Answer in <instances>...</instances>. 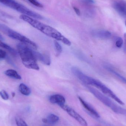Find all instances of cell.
Returning <instances> with one entry per match:
<instances>
[{"instance_id":"cell-1","label":"cell","mask_w":126,"mask_h":126,"mask_svg":"<svg viewBox=\"0 0 126 126\" xmlns=\"http://www.w3.org/2000/svg\"><path fill=\"white\" fill-rule=\"evenodd\" d=\"M20 18L48 37L61 41L67 46H70L71 45V42L67 38L53 27L41 23L35 18L25 15H21Z\"/></svg>"},{"instance_id":"cell-2","label":"cell","mask_w":126,"mask_h":126,"mask_svg":"<svg viewBox=\"0 0 126 126\" xmlns=\"http://www.w3.org/2000/svg\"><path fill=\"white\" fill-rule=\"evenodd\" d=\"M17 48L22 63L26 67L35 70L40 69L32 49L22 43L18 44Z\"/></svg>"},{"instance_id":"cell-3","label":"cell","mask_w":126,"mask_h":126,"mask_svg":"<svg viewBox=\"0 0 126 126\" xmlns=\"http://www.w3.org/2000/svg\"><path fill=\"white\" fill-rule=\"evenodd\" d=\"M89 91L103 104L110 108L117 114L126 116V109L117 105L109 97L97 90L89 86H86Z\"/></svg>"},{"instance_id":"cell-4","label":"cell","mask_w":126,"mask_h":126,"mask_svg":"<svg viewBox=\"0 0 126 126\" xmlns=\"http://www.w3.org/2000/svg\"><path fill=\"white\" fill-rule=\"evenodd\" d=\"M0 31L11 38L18 40L34 49H36L37 46L35 43L20 33L13 30L5 24L0 23Z\"/></svg>"},{"instance_id":"cell-5","label":"cell","mask_w":126,"mask_h":126,"mask_svg":"<svg viewBox=\"0 0 126 126\" xmlns=\"http://www.w3.org/2000/svg\"><path fill=\"white\" fill-rule=\"evenodd\" d=\"M60 107L65 111L69 115L78 122L80 125L82 126H88V124L86 120L73 109L65 104L61 105Z\"/></svg>"},{"instance_id":"cell-6","label":"cell","mask_w":126,"mask_h":126,"mask_svg":"<svg viewBox=\"0 0 126 126\" xmlns=\"http://www.w3.org/2000/svg\"><path fill=\"white\" fill-rule=\"evenodd\" d=\"M114 9L121 16L126 18V1L124 0H115L112 3Z\"/></svg>"},{"instance_id":"cell-7","label":"cell","mask_w":126,"mask_h":126,"mask_svg":"<svg viewBox=\"0 0 126 126\" xmlns=\"http://www.w3.org/2000/svg\"><path fill=\"white\" fill-rule=\"evenodd\" d=\"M0 3L18 12L23 6V4L17 2L15 0H0Z\"/></svg>"},{"instance_id":"cell-8","label":"cell","mask_w":126,"mask_h":126,"mask_svg":"<svg viewBox=\"0 0 126 126\" xmlns=\"http://www.w3.org/2000/svg\"><path fill=\"white\" fill-rule=\"evenodd\" d=\"M33 52L35 57L37 60L40 61L47 66L51 64V58L49 55L46 54H42L34 51H33Z\"/></svg>"},{"instance_id":"cell-9","label":"cell","mask_w":126,"mask_h":126,"mask_svg":"<svg viewBox=\"0 0 126 126\" xmlns=\"http://www.w3.org/2000/svg\"><path fill=\"white\" fill-rule=\"evenodd\" d=\"M79 99L83 106L90 114H92L94 117L97 118H99L100 117V115L98 114V112L91 105L87 103L80 97H79Z\"/></svg>"},{"instance_id":"cell-10","label":"cell","mask_w":126,"mask_h":126,"mask_svg":"<svg viewBox=\"0 0 126 126\" xmlns=\"http://www.w3.org/2000/svg\"><path fill=\"white\" fill-rule=\"evenodd\" d=\"M92 34L94 37L103 40H106L111 37V34L109 31L105 30H96L93 32Z\"/></svg>"},{"instance_id":"cell-11","label":"cell","mask_w":126,"mask_h":126,"mask_svg":"<svg viewBox=\"0 0 126 126\" xmlns=\"http://www.w3.org/2000/svg\"><path fill=\"white\" fill-rule=\"evenodd\" d=\"M49 101L51 103L57 104L59 106L65 104L66 101L64 97L60 94L52 95L49 98Z\"/></svg>"},{"instance_id":"cell-12","label":"cell","mask_w":126,"mask_h":126,"mask_svg":"<svg viewBox=\"0 0 126 126\" xmlns=\"http://www.w3.org/2000/svg\"><path fill=\"white\" fill-rule=\"evenodd\" d=\"M104 67L108 71H109L112 74H113L115 76H116L121 81L125 83L126 84V78L121 75L117 72H116L112 67H110V66H109V64H104Z\"/></svg>"},{"instance_id":"cell-13","label":"cell","mask_w":126,"mask_h":126,"mask_svg":"<svg viewBox=\"0 0 126 126\" xmlns=\"http://www.w3.org/2000/svg\"><path fill=\"white\" fill-rule=\"evenodd\" d=\"M15 20L14 17L11 15L0 9V20L5 22H8Z\"/></svg>"},{"instance_id":"cell-14","label":"cell","mask_w":126,"mask_h":126,"mask_svg":"<svg viewBox=\"0 0 126 126\" xmlns=\"http://www.w3.org/2000/svg\"><path fill=\"white\" fill-rule=\"evenodd\" d=\"M4 74L8 77H10L15 79L20 80L21 79V77L18 74L17 71L15 70L8 69L4 72Z\"/></svg>"},{"instance_id":"cell-15","label":"cell","mask_w":126,"mask_h":126,"mask_svg":"<svg viewBox=\"0 0 126 126\" xmlns=\"http://www.w3.org/2000/svg\"><path fill=\"white\" fill-rule=\"evenodd\" d=\"M19 89L21 93L24 95L28 96L31 94V90L24 84L21 83L20 84Z\"/></svg>"},{"instance_id":"cell-16","label":"cell","mask_w":126,"mask_h":126,"mask_svg":"<svg viewBox=\"0 0 126 126\" xmlns=\"http://www.w3.org/2000/svg\"><path fill=\"white\" fill-rule=\"evenodd\" d=\"M0 47L6 49L13 56H15V57L17 56V52L14 49L12 48L9 45H7V44L2 42L0 40Z\"/></svg>"},{"instance_id":"cell-17","label":"cell","mask_w":126,"mask_h":126,"mask_svg":"<svg viewBox=\"0 0 126 126\" xmlns=\"http://www.w3.org/2000/svg\"><path fill=\"white\" fill-rule=\"evenodd\" d=\"M47 119L48 121V123L51 124H55L59 120V117L54 114H51L49 115Z\"/></svg>"},{"instance_id":"cell-18","label":"cell","mask_w":126,"mask_h":126,"mask_svg":"<svg viewBox=\"0 0 126 126\" xmlns=\"http://www.w3.org/2000/svg\"><path fill=\"white\" fill-rule=\"evenodd\" d=\"M55 47V50L56 51V55L57 57L59 56L61 54V52L63 51L62 47L60 44L57 41L55 40L54 41Z\"/></svg>"},{"instance_id":"cell-19","label":"cell","mask_w":126,"mask_h":126,"mask_svg":"<svg viewBox=\"0 0 126 126\" xmlns=\"http://www.w3.org/2000/svg\"><path fill=\"white\" fill-rule=\"evenodd\" d=\"M16 123L17 126H28L26 123L20 117L17 116L15 118Z\"/></svg>"},{"instance_id":"cell-20","label":"cell","mask_w":126,"mask_h":126,"mask_svg":"<svg viewBox=\"0 0 126 126\" xmlns=\"http://www.w3.org/2000/svg\"><path fill=\"white\" fill-rule=\"evenodd\" d=\"M123 44V39L120 37H118L115 41V46L118 48H121Z\"/></svg>"},{"instance_id":"cell-21","label":"cell","mask_w":126,"mask_h":126,"mask_svg":"<svg viewBox=\"0 0 126 126\" xmlns=\"http://www.w3.org/2000/svg\"><path fill=\"white\" fill-rule=\"evenodd\" d=\"M0 96L3 100H7L9 98V95L4 90H2L0 92Z\"/></svg>"},{"instance_id":"cell-22","label":"cell","mask_w":126,"mask_h":126,"mask_svg":"<svg viewBox=\"0 0 126 126\" xmlns=\"http://www.w3.org/2000/svg\"><path fill=\"white\" fill-rule=\"evenodd\" d=\"M27 0L35 6L40 7V8H42L43 7V5H42L39 1H38L37 0Z\"/></svg>"},{"instance_id":"cell-23","label":"cell","mask_w":126,"mask_h":126,"mask_svg":"<svg viewBox=\"0 0 126 126\" xmlns=\"http://www.w3.org/2000/svg\"><path fill=\"white\" fill-rule=\"evenodd\" d=\"M6 53L3 50L0 49V61L2 59L6 58Z\"/></svg>"},{"instance_id":"cell-24","label":"cell","mask_w":126,"mask_h":126,"mask_svg":"<svg viewBox=\"0 0 126 126\" xmlns=\"http://www.w3.org/2000/svg\"><path fill=\"white\" fill-rule=\"evenodd\" d=\"M73 9H74V11L75 12L76 14L78 15V16H80V10L78 8H77L76 7H73Z\"/></svg>"},{"instance_id":"cell-25","label":"cell","mask_w":126,"mask_h":126,"mask_svg":"<svg viewBox=\"0 0 126 126\" xmlns=\"http://www.w3.org/2000/svg\"><path fill=\"white\" fill-rule=\"evenodd\" d=\"M85 1L87 3L93 4L94 3V1L93 0H85Z\"/></svg>"},{"instance_id":"cell-26","label":"cell","mask_w":126,"mask_h":126,"mask_svg":"<svg viewBox=\"0 0 126 126\" xmlns=\"http://www.w3.org/2000/svg\"><path fill=\"white\" fill-rule=\"evenodd\" d=\"M42 121H43V123H48V121H47V119H46V118H44L42 120Z\"/></svg>"},{"instance_id":"cell-27","label":"cell","mask_w":126,"mask_h":126,"mask_svg":"<svg viewBox=\"0 0 126 126\" xmlns=\"http://www.w3.org/2000/svg\"><path fill=\"white\" fill-rule=\"evenodd\" d=\"M124 39L126 43V33H125L124 34Z\"/></svg>"},{"instance_id":"cell-28","label":"cell","mask_w":126,"mask_h":126,"mask_svg":"<svg viewBox=\"0 0 126 126\" xmlns=\"http://www.w3.org/2000/svg\"><path fill=\"white\" fill-rule=\"evenodd\" d=\"M12 95L13 97H14V96H15V93H12Z\"/></svg>"},{"instance_id":"cell-29","label":"cell","mask_w":126,"mask_h":126,"mask_svg":"<svg viewBox=\"0 0 126 126\" xmlns=\"http://www.w3.org/2000/svg\"><path fill=\"white\" fill-rule=\"evenodd\" d=\"M125 25H126V22H125Z\"/></svg>"},{"instance_id":"cell-30","label":"cell","mask_w":126,"mask_h":126,"mask_svg":"<svg viewBox=\"0 0 126 126\" xmlns=\"http://www.w3.org/2000/svg\"><path fill=\"white\" fill-rule=\"evenodd\" d=\"M100 126V125H98V126Z\"/></svg>"}]
</instances>
